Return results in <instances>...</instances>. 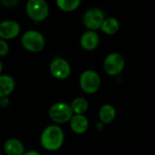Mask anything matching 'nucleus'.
<instances>
[{
	"instance_id": "1",
	"label": "nucleus",
	"mask_w": 155,
	"mask_h": 155,
	"mask_svg": "<svg viewBox=\"0 0 155 155\" xmlns=\"http://www.w3.org/2000/svg\"><path fill=\"white\" fill-rule=\"evenodd\" d=\"M64 143V133L57 124H51L45 127L40 135L41 146L49 152L59 150Z\"/></svg>"
},
{
	"instance_id": "2",
	"label": "nucleus",
	"mask_w": 155,
	"mask_h": 155,
	"mask_svg": "<svg viewBox=\"0 0 155 155\" xmlns=\"http://www.w3.org/2000/svg\"><path fill=\"white\" fill-rule=\"evenodd\" d=\"M22 46L30 53H39L45 46V38L36 30H27L21 36Z\"/></svg>"
},
{
	"instance_id": "3",
	"label": "nucleus",
	"mask_w": 155,
	"mask_h": 155,
	"mask_svg": "<svg viewBox=\"0 0 155 155\" xmlns=\"http://www.w3.org/2000/svg\"><path fill=\"white\" fill-rule=\"evenodd\" d=\"M49 118L57 125L69 123L74 116L73 110L69 104L57 102L51 105L48 111Z\"/></svg>"
},
{
	"instance_id": "4",
	"label": "nucleus",
	"mask_w": 155,
	"mask_h": 155,
	"mask_svg": "<svg viewBox=\"0 0 155 155\" xmlns=\"http://www.w3.org/2000/svg\"><path fill=\"white\" fill-rule=\"evenodd\" d=\"M25 12L31 20L38 23L47 18L50 7L45 0H29L25 5Z\"/></svg>"
},
{
	"instance_id": "5",
	"label": "nucleus",
	"mask_w": 155,
	"mask_h": 155,
	"mask_svg": "<svg viewBox=\"0 0 155 155\" xmlns=\"http://www.w3.org/2000/svg\"><path fill=\"white\" fill-rule=\"evenodd\" d=\"M79 85L84 93L87 94H95L100 89L101 77L94 70H84L79 77Z\"/></svg>"
},
{
	"instance_id": "6",
	"label": "nucleus",
	"mask_w": 155,
	"mask_h": 155,
	"mask_svg": "<svg viewBox=\"0 0 155 155\" xmlns=\"http://www.w3.org/2000/svg\"><path fill=\"white\" fill-rule=\"evenodd\" d=\"M103 67L106 74L115 77L120 75L125 67L124 57L116 52L107 54L104 60Z\"/></svg>"
},
{
	"instance_id": "7",
	"label": "nucleus",
	"mask_w": 155,
	"mask_h": 155,
	"mask_svg": "<svg viewBox=\"0 0 155 155\" xmlns=\"http://www.w3.org/2000/svg\"><path fill=\"white\" fill-rule=\"evenodd\" d=\"M105 19L104 12L98 7H92L86 10L83 15V24L90 31H97Z\"/></svg>"
},
{
	"instance_id": "8",
	"label": "nucleus",
	"mask_w": 155,
	"mask_h": 155,
	"mask_svg": "<svg viewBox=\"0 0 155 155\" xmlns=\"http://www.w3.org/2000/svg\"><path fill=\"white\" fill-rule=\"evenodd\" d=\"M49 72L54 78L57 80H65L70 76L72 68L67 60L62 57H56L50 63Z\"/></svg>"
},
{
	"instance_id": "9",
	"label": "nucleus",
	"mask_w": 155,
	"mask_h": 155,
	"mask_svg": "<svg viewBox=\"0 0 155 155\" xmlns=\"http://www.w3.org/2000/svg\"><path fill=\"white\" fill-rule=\"evenodd\" d=\"M21 33V25L15 20H3L0 22V39L11 40L17 37Z\"/></svg>"
},
{
	"instance_id": "10",
	"label": "nucleus",
	"mask_w": 155,
	"mask_h": 155,
	"mask_svg": "<svg viewBox=\"0 0 155 155\" xmlns=\"http://www.w3.org/2000/svg\"><path fill=\"white\" fill-rule=\"evenodd\" d=\"M100 44V37L95 31H85L80 37V45L85 51H94Z\"/></svg>"
},
{
	"instance_id": "11",
	"label": "nucleus",
	"mask_w": 155,
	"mask_h": 155,
	"mask_svg": "<svg viewBox=\"0 0 155 155\" xmlns=\"http://www.w3.org/2000/svg\"><path fill=\"white\" fill-rule=\"evenodd\" d=\"M69 124L73 133L76 134H84L89 128V120L84 114H74Z\"/></svg>"
},
{
	"instance_id": "12",
	"label": "nucleus",
	"mask_w": 155,
	"mask_h": 155,
	"mask_svg": "<svg viewBox=\"0 0 155 155\" xmlns=\"http://www.w3.org/2000/svg\"><path fill=\"white\" fill-rule=\"evenodd\" d=\"M4 152L6 155H24V143L17 138H9L4 143Z\"/></svg>"
},
{
	"instance_id": "13",
	"label": "nucleus",
	"mask_w": 155,
	"mask_h": 155,
	"mask_svg": "<svg viewBox=\"0 0 155 155\" xmlns=\"http://www.w3.org/2000/svg\"><path fill=\"white\" fill-rule=\"evenodd\" d=\"M116 114L117 113H116L115 107L111 104H105L102 105L99 109V112H98L99 121L103 123L104 125L112 124L115 120Z\"/></svg>"
},
{
	"instance_id": "14",
	"label": "nucleus",
	"mask_w": 155,
	"mask_h": 155,
	"mask_svg": "<svg viewBox=\"0 0 155 155\" xmlns=\"http://www.w3.org/2000/svg\"><path fill=\"white\" fill-rule=\"evenodd\" d=\"M15 88V79L8 74H0V98L8 97Z\"/></svg>"
},
{
	"instance_id": "15",
	"label": "nucleus",
	"mask_w": 155,
	"mask_h": 155,
	"mask_svg": "<svg viewBox=\"0 0 155 155\" xmlns=\"http://www.w3.org/2000/svg\"><path fill=\"white\" fill-rule=\"evenodd\" d=\"M100 30L108 35H115L120 30V23L114 17H105L104 20Z\"/></svg>"
},
{
	"instance_id": "16",
	"label": "nucleus",
	"mask_w": 155,
	"mask_h": 155,
	"mask_svg": "<svg viewBox=\"0 0 155 155\" xmlns=\"http://www.w3.org/2000/svg\"><path fill=\"white\" fill-rule=\"evenodd\" d=\"M70 106L74 114H84L88 111L89 103L84 97H76L71 102Z\"/></svg>"
},
{
	"instance_id": "17",
	"label": "nucleus",
	"mask_w": 155,
	"mask_h": 155,
	"mask_svg": "<svg viewBox=\"0 0 155 155\" xmlns=\"http://www.w3.org/2000/svg\"><path fill=\"white\" fill-rule=\"evenodd\" d=\"M55 4L57 7L64 12H73L75 11L81 5L79 0H56Z\"/></svg>"
},
{
	"instance_id": "18",
	"label": "nucleus",
	"mask_w": 155,
	"mask_h": 155,
	"mask_svg": "<svg viewBox=\"0 0 155 155\" xmlns=\"http://www.w3.org/2000/svg\"><path fill=\"white\" fill-rule=\"evenodd\" d=\"M9 53V45L5 40L0 39V57L7 55Z\"/></svg>"
},
{
	"instance_id": "19",
	"label": "nucleus",
	"mask_w": 155,
	"mask_h": 155,
	"mask_svg": "<svg viewBox=\"0 0 155 155\" xmlns=\"http://www.w3.org/2000/svg\"><path fill=\"white\" fill-rule=\"evenodd\" d=\"M19 3L20 2L18 0H0V4L8 8L15 7L17 5H19Z\"/></svg>"
},
{
	"instance_id": "20",
	"label": "nucleus",
	"mask_w": 155,
	"mask_h": 155,
	"mask_svg": "<svg viewBox=\"0 0 155 155\" xmlns=\"http://www.w3.org/2000/svg\"><path fill=\"white\" fill-rule=\"evenodd\" d=\"M10 104V100L9 97H2L0 98V106L3 108H6Z\"/></svg>"
},
{
	"instance_id": "21",
	"label": "nucleus",
	"mask_w": 155,
	"mask_h": 155,
	"mask_svg": "<svg viewBox=\"0 0 155 155\" xmlns=\"http://www.w3.org/2000/svg\"><path fill=\"white\" fill-rule=\"evenodd\" d=\"M94 127H95L96 131H103V130H104V124L99 121V122H97V123L95 124Z\"/></svg>"
},
{
	"instance_id": "22",
	"label": "nucleus",
	"mask_w": 155,
	"mask_h": 155,
	"mask_svg": "<svg viewBox=\"0 0 155 155\" xmlns=\"http://www.w3.org/2000/svg\"><path fill=\"white\" fill-rule=\"evenodd\" d=\"M24 155H42L40 153H38L37 151L35 150H30V151H27L25 153Z\"/></svg>"
},
{
	"instance_id": "23",
	"label": "nucleus",
	"mask_w": 155,
	"mask_h": 155,
	"mask_svg": "<svg viewBox=\"0 0 155 155\" xmlns=\"http://www.w3.org/2000/svg\"><path fill=\"white\" fill-rule=\"evenodd\" d=\"M3 68H4V66H3V63H2V61L0 60V74H2V72H3Z\"/></svg>"
},
{
	"instance_id": "24",
	"label": "nucleus",
	"mask_w": 155,
	"mask_h": 155,
	"mask_svg": "<svg viewBox=\"0 0 155 155\" xmlns=\"http://www.w3.org/2000/svg\"><path fill=\"white\" fill-rule=\"evenodd\" d=\"M0 124H1V120H0Z\"/></svg>"
},
{
	"instance_id": "25",
	"label": "nucleus",
	"mask_w": 155,
	"mask_h": 155,
	"mask_svg": "<svg viewBox=\"0 0 155 155\" xmlns=\"http://www.w3.org/2000/svg\"><path fill=\"white\" fill-rule=\"evenodd\" d=\"M0 155H1V154H0Z\"/></svg>"
}]
</instances>
